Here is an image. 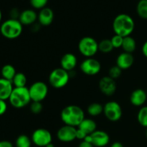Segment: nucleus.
<instances>
[{"label":"nucleus","instance_id":"23","mask_svg":"<svg viewBox=\"0 0 147 147\" xmlns=\"http://www.w3.org/2000/svg\"><path fill=\"white\" fill-rule=\"evenodd\" d=\"M27 77L23 73H17L13 78L12 83L14 88H23L26 87L27 85Z\"/></svg>","mask_w":147,"mask_h":147},{"label":"nucleus","instance_id":"42","mask_svg":"<svg viewBox=\"0 0 147 147\" xmlns=\"http://www.w3.org/2000/svg\"><path fill=\"white\" fill-rule=\"evenodd\" d=\"M146 138H147V128H146Z\"/></svg>","mask_w":147,"mask_h":147},{"label":"nucleus","instance_id":"40","mask_svg":"<svg viewBox=\"0 0 147 147\" xmlns=\"http://www.w3.org/2000/svg\"><path fill=\"white\" fill-rule=\"evenodd\" d=\"M45 147H55V146L53 143H50L49 144H47Z\"/></svg>","mask_w":147,"mask_h":147},{"label":"nucleus","instance_id":"35","mask_svg":"<svg viewBox=\"0 0 147 147\" xmlns=\"http://www.w3.org/2000/svg\"><path fill=\"white\" fill-rule=\"evenodd\" d=\"M88 135L85 133L84 131H83L80 129H77V133H76V139H80V140H84L85 138Z\"/></svg>","mask_w":147,"mask_h":147},{"label":"nucleus","instance_id":"1","mask_svg":"<svg viewBox=\"0 0 147 147\" xmlns=\"http://www.w3.org/2000/svg\"><path fill=\"white\" fill-rule=\"evenodd\" d=\"M60 117L65 125L76 127L78 126L85 119V113L80 106L69 105L62 110Z\"/></svg>","mask_w":147,"mask_h":147},{"label":"nucleus","instance_id":"34","mask_svg":"<svg viewBox=\"0 0 147 147\" xmlns=\"http://www.w3.org/2000/svg\"><path fill=\"white\" fill-rule=\"evenodd\" d=\"M20 11H18V9L16 8L11 9V11H10V16H11V19H14V20H19V17L20 15Z\"/></svg>","mask_w":147,"mask_h":147},{"label":"nucleus","instance_id":"4","mask_svg":"<svg viewBox=\"0 0 147 147\" xmlns=\"http://www.w3.org/2000/svg\"><path fill=\"white\" fill-rule=\"evenodd\" d=\"M22 24L19 20L9 19L4 22L0 26V32L4 37L9 40L16 39L21 35L22 32Z\"/></svg>","mask_w":147,"mask_h":147},{"label":"nucleus","instance_id":"12","mask_svg":"<svg viewBox=\"0 0 147 147\" xmlns=\"http://www.w3.org/2000/svg\"><path fill=\"white\" fill-rule=\"evenodd\" d=\"M99 88L105 96H113L116 90V81L109 76H104L99 81Z\"/></svg>","mask_w":147,"mask_h":147},{"label":"nucleus","instance_id":"19","mask_svg":"<svg viewBox=\"0 0 147 147\" xmlns=\"http://www.w3.org/2000/svg\"><path fill=\"white\" fill-rule=\"evenodd\" d=\"M37 20V14L33 9H25L20 13L19 21L22 25H32Z\"/></svg>","mask_w":147,"mask_h":147},{"label":"nucleus","instance_id":"11","mask_svg":"<svg viewBox=\"0 0 147 147\" xmlns=\"http://www.w3.org/2000/svg\"><path fill=\"white\" fill-rule=\"evenodd\" d=\"M52 134L45 129H37L32 135V141L37 146L45 147L47 144L52 143Z\"/></svg>","mask_w":147,"mask_h":147},{"label":"nucleus","instance_id":"22","mask_svg":"<svg viewBox=\"0 0 147 147\" xmlns=\"http://www.w3.org/2000/svg\"><path fill=\"white\" fill-rule=\"evenodd\" d=\"M16 73L17 72L14 66L9 64H7L3 66L1 70V74L3 78L9 80V81H12Z\"/></svg>","mask_w":147,"mask_h":147},{"label":"nucleus","instance_id":"21","mask_svg":"<svg viewBox=\"0 0 147 147\" xmlns=\"http://www.w3.org/2000/svg\"><path fill=\"white\" fill-rule=\"evenodd\" d=\"M122 48L123 51L128 53H133L136 48V42L134 38L130 36L123 37V44H122Z\"/></svg>","mask_w":147,"mask_h":147},{"label":"nucleus","instance_id":"6","mask_svg":"<svg viewBox=\"0 0 147 147\" xmlns=\"http://www.w3.org/2000/svg\"><path fill=\"white\" fill-rule=\"evenodd\" d=\"M78 50L86 58L93 57L98 51V42L93 37L86 36L79 41Z\"/></svg>","mask_w":147,"mask_h":147},{"label":"nucleus","instance_id":"15","mask_svg":"<svg viewBox=\"0 0 147 147\" xmlns=\"http://www.w3.org/2000/svg\"><path fill=\"white\" fill-rule=\"evenodd\" d=\"M134 63V58L131 53L126 52L121 53L116 58V65L120 67L122 70H127L133 65Z\"/></svg>","mask_w":147,"mask_h":147},{"label":"nucleus","instance_id":"41","mask_svg":"<svg viewBox=\"0 0 147 147\" xmlns=\"http://www.w3.org/2000/svg\"><path fill=\"white\" fill-rule=\"evenodd\" d=\"M1 19H2V13H1V9H0V23L1 22Z\"/></svg>","mask_w":147,"mask_h":147},{"label":"nucleus","instance_id":"7","mask_svg":"<svg viewBox=\"0 0 147 147\" xmlns=\"http://www.w3.org/2000/svg\"><path fill=\"white\" fill-rule=\"evenodd\" d=\"M32 101L42 102L47 96L48 87L42 81H37L29 88Z\"/></svg>","mask_w":147,"mask_h":147},{"label":"nucleus","instance_id":"2","mask_svg":"<svg viewBox=\"0 0 147 147\" xmlns=\"http://www.w3.org/2000/svg\"><path fill=\"white\" fill-rule=\"evenodd\" d=\"M135 27L133 18L127 14H120L116 16L113 22V30L115 34L125 37L130 36Z\"/></svg>","mask_w":147,"mask_h":147},{"label":"nucleus","instance_id":"30","mask_svg":"<svg viewBox=\"0 0 147 147\" xmlns=\"http://www.w3.org/2000/svg\"><path fill=\"white\" fill-rule=\"evenodd\" d=\"M43 109V106L41 102L32 101L30 104V111L33 114H39L42 112Z\"/></svg>","mask_w":147,"mask_h":147},{"label":"nucleus","instance_id":"28","mask_svg":"<svg viewBox=\"0 0 147 147\" xmlns=\"http://www.w3.org/2000/svg\"><path fill=\"white\" fill-rule=\"evenodd\" d=\"M31 140L27 135L22 134L17 137L16 140L17 147H31Z\"/></svg>","mask_w":147,"mask_h":147},{"label":"nucleus","instance_id":"5","mask_svg":"<svg viewBox=\"0 0 147 147\" xmlns=\"http://www.w3.org/2000/svg\"><path fill=\"white\" fill-rule=\"evenodd\" d=\"M69 72L62 67H58L52 70L49 75V83L55 88H62L68 83L70 80Z\"/></svg>","mask_w":147,"mask_h":147},{"label":"nucleus","instance_id":"17","mask_svg":"<svg viewBox=\"0 0 147 147\" xmlns=\"http://www.w3.org/2000/svg\"><path fill=\"white\" fill-rule=\"evenodd\" d=\"M147 94L144 90L141 88L136 89L130 96V102L134 106H143L146 101Z\"/></svg>","mask_w":147,"mask_h":147},{"label":"nucleus","instance_id":"14","mask_svg":"<svg viewBox=\"0 0 147 147\" xmlns=\"http://www.w3.org/2000/svg\"><path fill=\"white\" fill-rule=\"evenodd\" d=\"M54 20V12L53 9L49 7L40 9V12L37 14V20L39 24L42 26H49L53 23Z\"/></svg>","mask_w":147,"mask_h":147},{"label":"nucleus","instance_id":"24","mask_svg":"<svg viewBox=\"0 0 147 147\" xmlns=\"http://www.w3.org/2000/svg\"><path fill=\"white\" fill-rule=\"evenodd\" d=\"M88 113L91 116H100L103 112V106L99 103H93L87 109Z\"/></svg>","mask_w":147,"mask_h":147},{"label":"nucleus","instance_id":"39","mask_svg":"<svg viewBox=\"0 0 147 147\" xmlns=\"http://www.w3.org/2000/svg\"><path fill=\"white\" fill-rule=\"evenodd\" d=\"M111 147H123V146L121 142H114L113 144H112V145L111 146Z\"/></svg>","mask_w":147,"mask_h":147},{"label":"nucleus","instance_id":"36","mask_svg":"<svg viewBox=\"0 0 147 147\" xmlns=\"http://www.w3.org/2000/svg\"><path fill=\"white\" fill-rule=\"evenodd\" d=\"M0 147H13L12 144L9 141H1Z\"/></svg>","mask_w":147,"mask_h":147},{"label":"nucleus","instance_id":"27","mask_svg":"<svg viewBox=\"0 0 147 147\" xmlns=\"http://www.w3.org/2000/svg\"><path fill=\"white\" fill-rule=\"evenodd\" d=\"M137 120L141 126L147 128V106H143L137 114Z\"/></svg>","mask_w":147,"mask_h":147},{"label":"nucleus","instance_id":"18","mask_svg":"<svg viewBox=\"0 0 147 147\" xmlns=\"http://www.w3.org/2000/svg\"><path fill=\"white\" fill-rule=\"evenodd\" d=\"M14 86L11 81L6 79L0 78V99L1 100H9L11 94Z\"/></svg>","mask_w":147,"mask_h":147},{"label":"nucleus","instance_id":"20","mask_svg":"<svg viewBox=\"0 0 147 147\" xmlns=\"http://www.w3.org/2000/svg\"><path fill=\"white\" fill-rule=\"evenodd\" d=\"M78 127L79 129L84 131L87 135H90L96 131V129H97V124H96V121L92 119L85 118Z\"/></svg>","mask_w":147,"mask_h":147},{"label":"nucleus","instance_id":"10","mask_svg":"<svg viewBox=\"0 0 147 147\" xmlns=\"http://www.w3.org/2000/svg\"><path fill=\"white\" fill-rule=\"evenodd\" d=\"M83 141L91 143L94 146L103 147L109 143L110 136L104 131L96 130L91 134L88 135Z\"/></svg>","mask_w":147,"mask_h":147},{"label":"nucleus","instance_id":"32","mask_svg":"<svg viewBox=\"0 0 147 147\" xmlns=\"http://www.w3.org/2000/svg\"><path fill=\"white\" fill-rule=\"evenodd\" d=\"M111 41L112 45H113V48H119V47H122L123 37L120 35H118V34H115L111 39Z\"/></svg>","mask_w":147,"mask_h":147},{"label":"nucleus","instance_id":"26","mask_svg":"<svg viewBox=\"0 0 147 147\" xmlns=\"http://www.w3.org/2000/svg\"><path fill=\"white\" fill-rule=\"evenodd\" d=\"M113 46L111 40L104 39L98 42V51L103 53H109L113 50Z\"/></svg>","mask_w":147,"mask_h":147},{"label":"nucleus","instance_id":"9","mask_svg":"<svg viewBox=\"0 0 147 147\" xmlns=\"http://www.w3.org/2000/svg\"><path fill=\"white\" fill-rule=\"evenodd\" d=\"M80 70L87 76H93L98 74L101 69L100 62L93 57H87L80 64Z\"/></svg>","mask_w":147,"mask_h":147},{"label":"nucleus","instance_id":"16","mask_svg":"<svg viewBox=\"0 0 147 147\" xmlns=\"http://www.w3.org/2000/svg\"><path fill=\"white\" fill-rule=\"evenodd\" d=\"M77 57L73 53H66L62 57L60 60L61 67L67 72H70L74 70V68L77 65Z\"/></svg>","mask_w":147,"mask_h":147},{"label":"nucleus","instance_id":"13","mask_svg":"<svg viewBox=\"0 0 147 147\" xmlns=\"http://www.w3.org/2000/svg\"><path fill=\"white\" fill-rule=\"evenodd\" d=\"M76 133L77 129L76 127L65 125L57 131V136L60 142H70L76 139Z\"/></svg>","mask_w":147,"mask_h":147},{"label":"nucleus","instance_id":"31","mask_svg":"<svg viewBox=\"0 0 147 147\" xmlns=\"http://www.w3.org/2000/svg\"><path fill=\"white\" fill-rule=\"evenodd\" d=\"M48 0H30V4L36 9H42L46 7Z\"/></svg>","mask_w":147,"mask_h":147},{"label":"nucleus","instance_id":"25","mask_svg":"<svg viewBox=\"0 0 147 147\" xmlns=\"http://www.w3.org/2000/svg\"><path fill=\"white\" fill-rule=\"evenodd\" d=\"M136 11L141 18L147 20V0H140L138 2Z\"/></svg>","mask_w":147,"mask_h":147},{"label":"nucleus","instance_id":"38","mask_svg":"<svg viewBox=\"0 0 147 147\" xmlns=\"http://www.w3.org/2000/svg\"><path fill=\"white\" fill-rule=\"evenodd\" d=\"M142 53L147 58V41L145 42L144 44L142 46Z\"/></svg>","mask_w":147,"mask_h":147},{"label":"nucleus","instance_id":"33","mask_svg":"<svg viewBox=\"0 0 147 147\" xmlns=\"http://www.w3.org/2000/svg\"><path fill=\"white\" fill-rule=\"evenodd\" d=\"M7 110V104L5 100L0 99V116H2Z\"/></svg>","mask_w":147,"mask_h":147},{"label":"nucleus","instance_id":"8","mask_svg":"<svg viewBox=\"0 0 147 147\" xmlns=\"http://www.w3.org/2000/svg\"><path fill=\"white\" fill-rule=\"evenodd\" d=\"M103 113L106 119L113 122L118 121L121 118L122 112L121 106L118 102L111 100L107 102L103 106Z\"/></svg>","mask_w":147,"mask_h":147},{"label":"nucleus","instance_id":"37","mask_svg":"<svg viewBox=\"0 0 147 147\" xmlns=\"http://www.w3.org/2000/svg\"><path fill=\"white\" fill-rule=\"evenodd\" d=\"M78 147H94V146H93L91 143H89V142L83 141V142L79 144Z\"/></svg>","mask_w":147,"mask_h":147},{"label":"nucleus","instance_id":"29","mask_svg":"<svg viewBox=\"0 0 147 147\" xmlns=\"http://www.w3.org/2000/svg\"><path fill=\"white\" fill-rule=\"evenodd\" d=\"M122 73V70L119 67H118L117 65L112 66L109 70V76L111 78H113V80H116V79L119 78L121 76Z\"/></svg>","mask_w":147,"mask_h":147},{"label":"nucleus","instance_id":"3","mask_svg":"<svg viewBox=\"0 0 147 147\" xmlns=\"http://www.w3.org/2000/svg\"><path fill=\"white\" fill-rule=\"evenodd\" d=\"M9 100L11 106L16 109L25 107L32 101L29 88L27 87L14 88Z\"/></svg>","mask_w":147,"mask_h":147}]
</instances>
